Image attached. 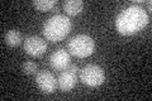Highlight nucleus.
Wrapping results in <instances>:
<instances>
[{
    "instance_id": "nucleus-7",
    "label": "nucleus",
    "mask_w": 152,
    "mask_h": 101,
    "mask_svg": "<svg viewBox=\"0 0 152 101\" xmlns=\"http://www.w3.org/2000/svg\"><path fill=\"white\" fill-rule=\"evenodd\" d=\"M50 65L56 71L66 70L70 65V53L64 48H58L50 57Z\"/></svg>"
},
{
    "instance_id": "nucleus-10",
    "label": "nucleus",
    "mask_w": 152,
    "mask_h": 101,
    "mask_svg": "<svg viewBox=\"0 0 152 101\" xmlns=\"http://www.w3.org/2000/svg\"><path fill=\"white\" fill-rule=\"evenodd\" d=\"M23 41V37H22V33L17 31V29H10L5 33V42L8 46L10 47H18L19 44L22 43Z\"/></svg>"
},
{
    "instance_id": "nucleus-6",
    "label": "nucleus",
    "mask_w": 152,
    "mask_h": 101,
    "mask_svg": "<svg viewBox=\"0 0 152 101\" xmlns=\"http://www.w3.org/2000/svg\"><path fill=\"white\" fill-rule=\"evenodd\" d=\"M36 84L43 92L46 94H52L55 92L56 89L58 87L57 85V80L50 71H38L36 75Z\"/></svg>"
},
{
    "instance_id": "nucleus-4",
    "label": "nucleus",
    "mask_w": 152,
    "mask_h": 101,
    "mask_svg": "<svg viewBox=\"0 0 152 101\" xmlns=\"http://www.w3.org/2000/svg\"><path fill=\"white\" fill-rule=\"evenodd\" d=\"M80 81L90 87H96L105 81V72L98 65H86L83 70H80Z\"/></svg>"
},
{
    "instance_id": "nucleus-3",
    "label": "nucleus",
    "mask_w": 152,
    "mask_h": 101,
    "mask_svg": "<svg viewBox=\"0 0 152 101\" xmlns=\"http://www.w3.org/2000/svg\"><path fill=\"white\" fill-rule=\"evenodd\" d=\"M95 49V42L88 34H77L74 36L67 43V51L70 54H72L79 58L89 57Z\"/></svg>"
},
{
    "instance_id": "nucleus-12",
    "label": "nucleus",
    "mask_w": 152,
    "mask_h": 101,
    "mask_svg": "<svg viewBox=\"0 0 152 101\" xmlns=\"http://www.w3.org/2000/svg\"><path fill=\"white\" fill-rule=\"evenodd\" d=\"M23 72L27 75H37L38 72V66L36 62H32V61H27L23 63Z\"/></svg>"
},
{
    "instance_id": "nucleus-13",
    "label": "nucleus",
    "mask_w": 152,
    "mask_h": 101,
    "mask_svg": "<svg viewBox=\"0 0 152 101\" xmlns=\"http://www.w3.org/2000/svg\"><path fill=\"white\" fill-rule=\"evenodd\" d=\"M147 5H148V9L151 10V1H150V0H148V1H147Z\"/></svg>"
},
{
    "instance_id": "nucleus-1",
    "label": "nucleus",
    "mask_w": 152,
    "mask_h": 101,
    "mask_svg": "<svg viewBox=\"0 0 152 101\" xmlns=\"http://www.w3.org/2000/svg\"><path fill=\"white\" fill-rule=\"evenodd\" d=\"M150 17L143 8L131 5L118 14L115 19L117 31L123 36H131L140 32L148 24Z\"/></svg>"
},
{
    "instance_id": "nucleus-9",
    "label": "nucleus",
    "mask_w": 152,
    "mask_h": 101,
    "mask_svg": "<svg viewBox=\"0 0 152 101\" xmlns=\"http://www.w3.org/2000/svg\"><path fill=\"white\" fill-rule=\"evenodd\" d=\"M84 9V3L81 0H66L64 3V10L69 15H76Z\"/></svg>"
},
{
    "instance_id": "nucleus-2",
    "label": "nucleus",
    "mask_w": 152,
    "mask_h": 101,
    "mask_svg": "<svg viewBox=\"0 0 152 101\" xmlns=\"http://www.w3.org/2000/svg\"><path fill=\"white\" fill-rule=\"evenodd\" d=\"M71 20L62 14H56L48 18L43 25V34L47 41L60 42L70 33Z\"/></svg>"
},
{
    "instance_id": "nucleus-5",
    "label": "nucleus",
    "mask_w": 152,
    "mask_h": 101,
    "mask_svg": "<svg viewBox=\"0 0 152 101\" xmlns=\"http://www.w3.org/2000/svg\"><path fill=\"white\" fill-rule=\"evenodd\" d=\"M24 51L32 57H42L47 51V43L45 39L37 36H29L24 41Z\"/></svg>"
},
{
    "instance_id": "nucleus-8",
    "label": "nucleus",
    "mask_w": 152,
    "mask_h": 101,
    "mask_svg": "<svg viewBox=\"0 0 152 101\" xmlns=\"http://www.w3.org/2000/svg\"><path fill=\"white\" fill-rule=\"evenodd\" d=\"M76 82H77V73L72 72L66 68L65 71H62L57 78V85H58V89L62 91H70L75 87Z\"/></svg>"
},
{
    "instance_id": "nucleus-11",
    "label": "nucleus",
    "mask_w": 152,
    "mask_h": 101,
    "mask_svg": "<svg viewBox=\"0 0 152 101\" xmlns=\"http://www.w3.org/2000/svg\"><path fill=\"white\" fill-rule=\"evenodd\" d=\"M33 5L39 12H47L57 5V0H34Z\"/></svg>"
}]
</instances>
